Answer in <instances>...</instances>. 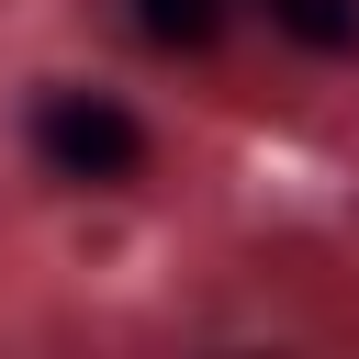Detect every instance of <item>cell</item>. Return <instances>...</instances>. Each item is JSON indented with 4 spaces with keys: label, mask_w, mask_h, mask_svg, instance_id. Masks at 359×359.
Returning <instances> with one entry per match:
<instances>
[{
    "label": "cell",
    "mask_w": 359,
    "mask_h": 359,
    "mask_svg": "<svg viewBox=\"0 0 359 359\" xmlns=\"http://www.w3.org/2000/svg\"><path fill=\"white\" fill-rule=\"evenodd\" d=\"M34 157H45V180H67V191H123V180L146 168V123H135L112 90L56 79V90H34Z\"/></svg>",
    "instance_id": "1"
},
{
    "label": "cell",
    "mask_w": 359,
    "mask_h": 359,
    "mask_svg": "<svg viewBox=\"0 0 359 359\" xmlns=\"http://www.w3.org/2000/svg\"><path fill=\"white\" fill-rule=\"evenodd\" d=\"M236 11H247V0H123V22H135L157 56H213V45L236 34Z\"/></svg>",
    "instance_id": "2"
},
{
    "label": "cell",
    "mask_w": 359,
    "mask_h": 359,
    "mask_svg": "<svg viewBox=\"0 0 359 359\" xmlns=\"http://www.w3.org/2000/svg\"><path fill=\"white\" fill-rule=\"evenodd\" d=\"M247 11L303 56H359V0H247Z\"/></svg>",
    "instance_id": "3"
}]
</instances>
